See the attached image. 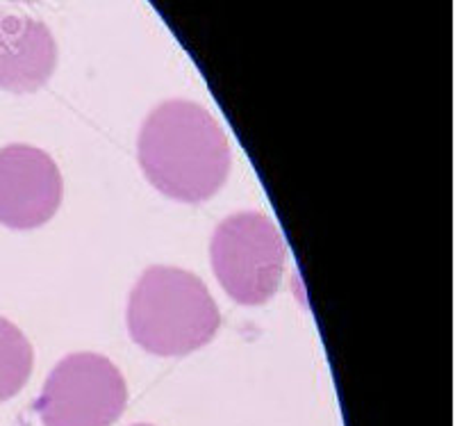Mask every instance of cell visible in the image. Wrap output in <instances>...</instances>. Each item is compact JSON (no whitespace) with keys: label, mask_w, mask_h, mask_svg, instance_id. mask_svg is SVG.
Wrapping results in <instances>:
<instances>
[{"label":"cell","mask_w":455,"mask_h":426,"mask_svg":"<svg viewBox=\"0 0 455 426\" xmlns=\"http://www.w3.org/2000/svg\"><path fill=\"white\" fill-rule=\"evenodd\" d=\"M137 156L144 176L164 197L201 203L219 192L233 151L219 121L192 100H164L140 131Z\"/></svg>","instance_id":"6da1fadb"},{"label":"cell","mask_w":455,"mask_h":426,"mask_svg":"<svg viewBox=\"0 0 455 426\" xmlns=\"http://www.w3.org/2000/svg\"><path fill=\"white\" fill-rule=\"evenodd\" d=\"M221 312L205 283L180 267L156 265L130 292L128 331L148 354L187 356L219 333Z\"/></svg>","instance_id":"7a4b0ae2"},{"label":"cell","mask_w":455,"mask_h":426,"mask_svg":"<svg viewBox=\"0 0 455 426\" xmlns=\"http://www.w3.org/2000/svg\"><path fill=\"white\" fill-rule=\"evenodd\" d=\"M210 258L230 299L242 306H262L283 281L287 245L269 217L249 210L230 214L217 226Z\"/></svg>","instance_id":"3957f363"},{"label":"cell","mask_w":455,"mask_h":426,"mask_svg":"<svg viewBox=\"0 0 455 426\" xmlns=\"http://www.w3.org/2000/svg\"><path fill=\"white\" fill-rule=\"evenodd\" d=\"M128 404L119 367L99 354H71L55 365L35 401L44 426H112Z\"/></svg>","instance_id":"277c9868"},{"label":"cell","mask_w":455,"mask_h":426,"mask_svg":"<svg viewBox=\"0 0 455 426\" xmlns=\"http://www.w3.org/2000/svg\"><path fill=\"white\" fill-rule=\"evenodd\" d=\"M62 203V176L42 149L7 144L0 149V224L28 230L44 226Z\"/></svg>","instance_id":"5b68a950"},{"label":"cell","mask_w":455,"mask_h":426,"mask_svg":"<svg viewBox=\"0 0 455 426\" xmlns=\"http://www.w3.org/2000/svg\"><path fill=\"white\" fill-rule=\"evenodd\" d=\"M57 44L46 23L0 12V89L32 94L51 80Z\"/></svg>","instance_id":"8992f818"},{"label":"cell","mask_w":455,"mask_h":426,"mask_svg":"<svg viewBox=\"0 0 455 426\" xmlns=\"http://www.w3.org/2000/svg\"><path fill=\"white\" fill-rule=\"evenodd\" d=\"M35 351L23 331L10 319L0 317V401L23 390L32 374Z\"/></svg>","instance_id":"52a82bcc"},{"label":"cell","mask_w":455,"mask_h":426,"mask_svg":"<svg viewBox=\"0 0 455 426\" xmlns=\"http://www.w3.org/2000/svg\"><path fill=\"white\" fill-rule=\"evenodd\" d=\"M135 426H150V424H135Z\"/></svg>","instance_id":"ba28073f"}]
</instances>
